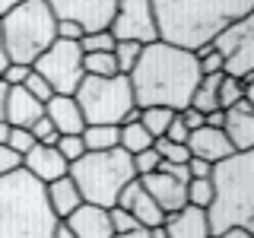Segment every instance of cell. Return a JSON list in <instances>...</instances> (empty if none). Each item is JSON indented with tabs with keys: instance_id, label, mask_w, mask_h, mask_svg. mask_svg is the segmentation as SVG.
<instances>
[{
	"instance_id": "obj_1",
	"label": "cell",
	"mask_w": 254,
	"mask_h": 238,
	"mask_svg": "<svg viewBox=\"0 0 254 238\" xmlns=\"http://www.w3.org/2000/svg\"><path fill=\"white\" fill-rule=\"evenodd\" d=\"M197 83H200L197 54L165 42L143 45L137 67L130 70V89H133L137 108L162 105V108L181 111L190 105Z\"/></svg>"
},
{
	"instance_id": "obj_2",
	"label": "cell",
	"mask_w": 254,
	"mask_h": 238,
	"mask_svg": "<svg viewBox=\"0 0 254 238\" xmlns=\"http://www.w3.org/2000/svg\"><path fill=\"white\" fill-rule=\"evenodd\" d=\"M248 13H254V0H153L159 42L194 54Z\"/></svg>"
},
{
	"instance_id": "obj_3",
	"label": "cell",
	"mask_w": 254,
	"mask_h": 238,
	"mask_svg": "<svg viewBox=\"0 0 254 238\" xmlns=\"http://www.w3.org/2000/svg\"><path fill=\"white\" fill-rule=\"evenodd\" d=\"M58 229L42 181L22 165L0 175V238H54Z\"/></svg>"
},
{
	"instance_id": "obj_4",
	"label": "cell",
	"mask_w": 254,
	"mask_h": 238,
	"mask_svg": "<svg viewBox=\"0 0 254 238\" xmlns=\"http://www.w3.org/2000/svg\"><path fill=\"white\" fill-rule=\"evenodd\" d=\"M213 197L206 219L210 232L219 235L226 229H248L254 232V149L232 153L229 159L213 165Z\"/></svg>"
},
{
	"instance_id": "obj_5",
	"label": "cell",
	"mask_w": 254,
	"mask_h": 238,
	"mask_svg": "<svg viewBox=\"0 0 254 238\" xmlns=\"http://www.w3.org/2000/svg\"><path fill=\"white\" fill-rule=\"evenodd\" d=\"M0 35L10 63L32 67L58 42V16L51 13L48 0H22L19 6L0 16Z\"/></svg>"
},
{
	"instance_id": "obj_6",
	"label": "cell",
	"mask_w": 254,
	"mask_h": 238,
	"mask_svg": "<svg viewBox=\"0 0 254 238\" xmlns=\"http://www.w3.org/2000/svg\"><path fill=\"white\" fill-rule=\"evenodd\" d=\"M70 178L76 181L83 203L111 210V206H118L121 190L130 181H137V169H133V156L118 146L108 153H86L83 159H76L70 165Z\"/></svg>"
},
{
	"instance_id": "obj_7",
	"label": "cell",
	"mask_w": 254,
	"mask_h": 238,
	"mask_svg": "<svg viewBox=\"0 0 254 238\" xmlns=\"http://www.w3.org/2000/svg\"><path fill=\"white\" fill-rule=\"evenodd\" d=\"M86 124H111L121 127L127 121H140V108L133 102L130 76H83V83L73 92Z\"/></svg>"
},
{
	"instance_id": "obj_8",
	"label": "cell",
	"mask_w": 254,
	"mask_h": 238,
	"mask_svg": "<svg viewBox=\"0 0 254 238\" xmlns=\"http://www.w3.org/2000/svg\"><path fill=\"white\" fill-rule=\"evenodd\" d=\"M42 79H48V86L54 89V95H73L76 86L83 83L86 70H83V48L79 42H64L58 38L48 51L32 63Z\"/></svg>"
},
{
	"instance_id": "obj_9",
	"label": "cell",
	"mask_w": 254,
	"mask_h": 238,
	"mask_svg": "<svg viewBox=\"0 0 254 238\" xmlns=\"http://www.w3.org/2000/svg\"><path fill=\"white\" fill-rule=\"evenodd\" d=\"M213 48L222 54V73L242 79L245 86L254 79V13L242 16L216 35Z\"/></svg>"
},
{
	"instance_id": "obj_10",
	"label": "cell",
	"mask_w": 254,
	"mask_h": 238,
	"mask_svg": "<svg viewBox=\"0 0 254 238\" xmlns=\"http://www.w3.org/2000/svg\"><path fill=\"white\" fill-rule=\"evenodd\" d=\"M108 32L118 42H140V45L159 42L153 0H118V10Z\"/></svg>"
},
{
	"instance_id": "obj_11",
	"label": "cell",
	"mask_w": 254,
	"mask_h": 238,
	"mask_svg": "<svg viewBox=\"0 0 254 238\" xmlns=\"http://www.w3.org/2000/svg\"><path fill=\"white\" fill-rule=\"evenodd\" d=\"M51 13L58 19H70L76 26H83V32H108L111 19H115L118 0H48Z\"/></svg>"
},
{
	"instance_id": "obj_12",
	"label": "cell",
	"mask_w": 254,
	"mask_h": 238,
	"mask_svg": "<svg viewBox=\"0 0 254 238\" xmlns=\"http://www.w3.org/2000/svg\"><path fill=\"white\" fill-rule=\"evenodd\" d=\"M118 206L130 213V216L137 219L143 229H159V226H165V213H162V206H159L153 197L146 194V187L140 184V178H137V181H130V184L121 190V197H118Z\"/></svg>"
},
{
	"instance_id": "obj_13",
	"label": "cell",
	"mask_w": 254,
	"mask_h": 238,
	"mask_svg": "<svg viewBox=\"0 0 254 238\" xmlns=\"http://www.w3.org/2000/svg\"><path fill=\"white\" fill-rule=\"evenodd\" d=\"M22 169H26L32 178H38L42 184H51V181L67 178V175H70V162L58 153V146L35 143V146L22 156Z\"/></svg>"
},
{
	"instance_id": "obj_14",
	"label": "cell",
	"mask_w": 254,
	"mask_h": 238,
	"mask_svg": "<svg viewBox=\"0 0 254 238\" xmlns=\"http://www.w3.org/2000/svg\"><path fill=\"white\" fill-rule=\"evenodd\" d=\"M67 232L73 238H115V229H111L108 210L95 203H83L64 219Z\"/></svg>"
},
{
	"instance_id": "obj_15",
	"label": "cell",
	"mask_w": 254,
	"mask_h": 238,
	"mask_svg": "<svg viewBox=\"0 0 254 238\" xmlns=\"http://www.w3.org/2000/svg\"><path fill=\"white\" fill-rule=\"evenodd\" d=\"M140 184L146 187V194L153 197L159 206H162L165 216H172V213H178V210H185V206H188V184L175 181L172 175H165V172L143 175Z\"/></svg>"
},
{
	"instance_id": "obj_16",
	"label": "cell",
	"mask_w": 254,
	"mask_h": 238,
	"mask_svg": "<svg viewBox=\"0 0 254 238\" xmlns=\"http://www.w3.org/2000/svg\"><path fill=\"white\" fill-rule=\"evenodd\" d=\"M222 133L229 137L235 153H248V149H254V105L248 99H242L238 105L226 108Z\"/></svg>"
},
{
	"instance_id": "obj_17",
	"label": "cell",
	"mask_w": 254,
	"mask_h": 238,
	"mask_svg": "<svg viewBox=\"0 0 254 238\" xmlns=\"http://www.w3.org/2000/svg\"><path fill=\"white\" fill-rule=\"evenodd\" d=\"M45 118L58 127L61 137H79L86 130V118L73 95H51L45 102Z\"/></svg>"
},
{
	"instance_id": "obj_18",
	"label": "cell",
	"mask_w": 254,
	"mask_h": 238,
	"mask_svg": "<svg viewBox=\"0 0 254 238\" xmlns=\"http://www.w3.org/2000/svg\"><path fill=\"white\" fill-rule=\"evenodd\" d=\"M188 149H190V156H194V159H203V162H213V165L235 153L226 133H222L219 127H206V124L197 127V130H190Z\"/></svg>"
},
{
	"instance_id": "obj_19",
	"label": "cell",
	"mask_w": 254,
	"mask_h": 238,
	"mask_svg": "<svg viewBox=\"0 0 254 238\" xmlns=\"http://www.w3.org/2000/svg\"><path fill=\"white\" fill-rule=\"evenodd\" d=\"M45 115V105L35 99L32 92H26V86H10V92H6V124L10 127H29L38 121V118Z\"/></svg>"
},
{
	"instance_id": "obj_20",
	"label": "cell",
	"mask_w": 254,
	"mask_h": 238,
	"mask_svg": "<svg viewBox=\"0 0 254 238\" xmlns=\"http://www.w3.org/2000/svg\"><path fill=\"white\" fill-rule=\"evenodd\" d=\"M162 229L169 238H213L206 210H197V206H185V210L165 216Z\"/></svg>"
},
{
	"instance_id": "obj_21",
	"label": "cell",
	"mask_w": 254,
	"mask_h": 238,
	"mask_svg": "<svg viewBox=\"0 0 254 238\" xmlns=\"http://www.w3.org/2000/svg\"><path fill=\"white\" fill-rule=\"evenodd\" d=\"M45 194H48V203H51V213L58 216L61 222L70 216V213L76 210V206H83V194H79L76 181L70 178H58L51 181V184H45Z\"/></svg>"
},
{
	"instance_id": "obj_22",
	"label": "cell",
	"mask_w": 254,
	"mask_h": 238,
	"mask_svg": "<svg viewBox=\"0 0 254 238\" xmlns=\"http://www.w3.org/2000/svg\"><path fill=\"white\" fill-rule=\"evenodd\" d=\"M79 137L86 143V153H108V149H118V143H121V127L86 124V130Z\"/></svg>"
},
{
	"instance_id": "obj_23",
	"label": "cell",
	"mask_w": 254,
	"mask_h": 238,
	"mask_svg": "<svg viewBox=\"0 0 254 238\" xmlns=\"http://www.w3.org/2000/svg\"><path fill=\"white\" fill-rule=\"evenodd\" d=\"M219 83H222V73L200 76V83H197L194 95H190V108L203 111V115L216 111V108H219Z\"/></svg>"
},
{
	"instance_id": "obj_24",
	"label": "cell",
	"mask_w": 254,
	"mask_h": 238,
	"mask_svg": "<svg viewBox=\"0 0 254 238\" xmlns=\"http://www.w3.org/2000/svg\"><path fill=\"white\" fill-rule=\"evenodd\" d=\"M153 143H156V140L149 137V130H146L140 121H127V124H121V143H118V146H121L124 153L137 156V153H143V149H149Z\"/></svg>"
},
{
	"instance_id": "obj_25",
	"label": "cell",
	"mask_w": 254,
	"mask_h": 238,
	"mask_svg": "<svg viewBox=\"0 0 254 238\" xmlns=\"http://www.w3.org/2000/svg\"><path fill=\"white\" fill-rule=\"evenodd\" d=\"M178 115V111H172V108H162V105H153V108H140V124L149 130V137L159 140V137H165V130H169V124H172V118Z\"/></svg>"
},
{
	"instance_id": "obj_26",
	"label": "cell",
	"mask_w": 254,
	"mask_h": 238,
	"mask_svg": "<svg viewBox=\"0 0 254 238\" xmlns=\"http://www.w3.org/2000/svg\"><path fill=\"white\" fill-rule=\"evenodd\" d=\"M83 70L86 76H118V60L115 51H95V54H83Z\"/></svg>"
},
{
	"instance_id": "obj_27",
	"label": "cell",
	"mask_w": 254,
	"mask_h": 238,
	"mask_svg": "<svg viewBox=\"0 0 254 238\" xmlns=\"http://www.w3.org/2000/svg\"><path fill=\"white\" fill-rule=\"evenodd\" d=\"M213 197H216V190H213V181L210 178H190L188 181V206L210 210Z\"/></svg>"
},
{
	"instance_id": "obj_28",
	"label": "cell",
	"mask_w": 254,
	"mask_h": 238,
	"mask_svg": "<svg viewBox=\"0 0 254 238\" xmlns=\"http://www.w3.org/2000/svg\"><path fill=\"white\" fill-rule=\"evenodd\" d=\"M140 54H143V45H140V42H118V45H115V60H118V73L130 76V70L137 67Z\"/></svg>"
},
{
	"instance_id": "obj_29",
	"label": "cell",
	"mask_w": 254,
	"mask_h": 238,
	"mask_svg": "<svg viewBox=\"0 0 254 238\" xmlns=\"http://www.w3.org/2000/svg\"><path fill=\"white\" fill-rule=\"evenodd\" d=\"M245 92H248V86H245L242 79H235V76H226V73H222V83H219V108L226 111V108L238 105V102L245 99Z\"/></svg>"
},
{
	"instance_id": "obj_30",
	"label": "cell",
	"mask_w": 254,
	"mask_h": 238,
	"mask_svg": "<svg viewBox=\"0 0 254 238\" xmlns=\"http://www.w3.org/2000/svg\"><path fill=\"white\" fill-rule=\"evenodd\" d=\"M153 146H156V153L162 156V162H181V165H188V162H190V149H188V143H172V140L159 137Z\"/></svg>"
},
{
	"instance_id": "obj_31",
	"label": "cell",
	"mask_w": 254,
	"mask_h": 238,
	"mask_svg": "<svg viewBox=\"0 0 254 238\" xmlns=\"http://www.w3.org/2000/svg\"><path fill=\"white\" fill-rule=\"evenodd\" d=\"M118 38L111 35V32H89V35L79 38V48H83V54H95V51H115Z\"/></svg>"
},
{
	"instance_id": "obj_32",
	"label": "cell",
	"mask_w": 254,
	"mask_h": 238,
	"mask_svg": "<svg viewBox=\"0 0 254 238\" xmlns=\"http://www.w3.org/2000/svg\"><path fill=\"white\" fill-rule=\"evenodd\" d=\"M197 63H200V76L222 73V54H219L213 45H206V48H200V51H197Z\"/></svg>"
},
{
	"instance_id": "obj_33",
	"label": "cell",
	"mask_w": 254,
	"mask_h": 238,
	"mask_svg": "<svg viewBox=\"0 0 254 238\" xmlns=\"http://www.w3.org/2000/svg\"><path fill=\"white\" fill-rule=\"evenodd\" d=\"M108 219H111V229H115V235H127V232H137V229H143L140 222L130 216V213L121 210V206H111V210H108Z\"/></svg>"
},
{
	"instance_id": "obj_34",
	"label": "cell",
	"mask_w": 254,
	"mask_h": 238,
	"mask_svg": "<svg viewBox=\"0 0 254 238\" xmlns=\"http://www.w3.org/2000/svg\"><path fill=\"white\" fill-rule=\"evenodd\" d=\"M29 133L35 137V143H45V146H58V140H61V133H58V127H54L48 118L42 115L35 124L29 127Z\"/></svg>"
},
{
	"instance_id": "obj_35",
	"label": "cell",
	"mask_w": 254,
	"mask_h": 238,
	"mask_svg": "<svg viewBox=\"0 0 254 238\" xmlns=\"http://www.w3.org/2000/svg\"><path fill=\"white\" fill-rule=\"evenodd\" d=\"M32 146H35V137H32L26 127H13V130H10V140H6V149H10V153H16V156L22 159V156H26Z\"/></svg>"
},
{
	"instance_id": "obj_36",
	"label": "cell",
	"mask_w": 254,
	"mask_h": 238,
	"mask_svg": "<svg viewBox=\"0 0 254 238\" xmlns=\"http://www.w3.org/2000/svg\"><path fill=\"white\" fill-rule=\"evenodd\" d=\"M159 162H162V156L156 153V146L143 149V153L133 156V169H137V178H143V175H153L159 169Z\"/></svg>"
},
{
	"instance_id": "obj_37",
	"label": "cell",
	"mask_w": 254,
	"mask_h": 238,
	"mask_svg": "<svg viewBox=\"0 0 254 238\" xmlns=\"http://www.w3.org/2000/svg\"><path fill=\"white\" fill-rule=\"evenodd\" d=\"M58 153L67 159L70 165H73L76 159L86 156V143H83V137H61V140H58Z\"/></svg>"
},
{
	"instance_id": "obj_38",
	"label": "cell",
	"mask_w": 254,
	"mask_h": 238,
	"mask_svg": "<svg viewBox=\"0 0 254 238\" xmlns=\"http://www.w3.org/2000/svg\"><path fill=\"white\" fill-rule=\"evenodd\" d=\"M22 86H26V92H32V95H35L38 102H42V105H45V102H48V99H51V95H54V89H51V86H48V79H42V76L35 73V70H32V73H29V79H26V83H22Z\"/></svg>"
},
{
	"instance_id": "obj_39",
	"label": "cell",
	"mask_w": 254,
	"mask_h": 238,
	"mask_svg": "<svg viewBox=\"0 0 254 238\" xmlns=\"http://www.w3.org/2000/svg\"><path fill=\"white\" fill-rule=\"evenodd\" d=\"M32 73V67H26V63H6V70L0 73V79H3L6 86H22L29 79Z\"/></svg>"
},
{
	"instance_id": "obj_40",
	"label": "cell",
	"mask_w": 254,
	"mask_h": 238,
	"mask_svg": "<svg viewBox=\"0 0 254 238\" xmlns=\"http://www.w3.org/2000/svg\"><path fill=\"white\" fill-rule=\"evenodd\" d=\"M83 35H86L83 26H76L70 19H58V38H64V42H79Z\"/></svg>"
},
{
	"instance_id": "obj_41",
	"label": "cell",
	"mask_w": 254,
	"mask_h": 238,
	"mask_svg": "<svg viewBox=\"0 0 254 238\" xmlns=\"http://www.w3.org/2000/svg\"><path fill=\"white\" fill-rule=\"evenodd\" d=\"M188 137H190V130L185 127L181 115H175L172 124H169V130H165V140H172V143H188Z\"/></svg>"
},
{
	"instance_id": "obj_42",
	"label": "cell",
	"mask_w": 254,
	"mask_h": 238,
	"mask_svg": "<svg viewBox=\"0 0 254 238\" xmlns=\"http://www.w3.org/2000/svg\"><path fill=\"white\" fill-rule=\"evenodd\" d=\"M156 172L172 175V178H175V181H181V184H188V181H190L188 165H181V162H159V169H156Z\"/></svg>"
},
{
	"instance_id": "obj_43",
	"label": "cell",
	"mask_w": 254,
	"mask_h": 238,
	"mask_svg": "<svg viewBox=\"0 0 254 238\" xmlns=\"http://www.w3.org/2000/svg\"><path fill=\"white\" fill-rule=\"evenodd\" d=\"M178 115H181V121H185V127H188V130H197V127H203L206 124V115H203V111H197V108H181L178 111Z\"/></svg>"
},
{
	"instance_id": "obj_44",
	"label": "cell",
	"mask_w": 254,
	"mask_h": 238,
	"mask_svg": "<svg viewBox=\"0 0 254 238\" xmlns=\"http://www.w3.org/2000/svg\"><path fill=\"white\" fill-rule=\"evenodd\" d=\"M188 172H190V178H213V162H203V159H194V156H190Z\"/></svg>"
},
{
	"instance_id": "obj_45",
	"label": "cell",
	"mask_w": 254,
	"mask_h": 238,
	"mask_svg": "<svg viewBox=\"0 0 254 238\" xmlns=\"http://www.w3.org/2000/svg\"><path fill=\"white\" fill-rule=\"evenodd\" d=\"M22 165V159L16 156V153H10L6 146H0V175H6V172H13V169H19Z\"/></svg>"
},
{
	"instance_id": "obj_46",
	"label": "cell",
	"mask_w": 254,
	"mask_h": 238,
	"mask_svg": "<svg viewBox=\"0 0 254 238\" xmlns=\"http://www.w3.org/2000/svg\"><path fill=\"white\" fill-rule=\"evenodd\" d=\"M222 124H226V111H222V108H216V111L206 115V127H219V130H222Z\"/></svg>"
},
{
	"instance_id": "obj_47",
	"label": "cell",
	"mask_w": 254,
	"mask_h": 238,
	"mask_svg": "<svg viewBox=\"0 0 254 238\" xmlns=\"http://www.w3.org/2000/svg\"><path fill=\"white\" fill-rule=\"evenodd\" d=\"M216 238H254V232H248V229H226V232H219Z\"/></svg>"
},
{
	"instance_id": "obj_48",
	"label": "cell",
	"mask_w": 254,
	"mask_h": 238,
	"mask_svg": "<svg viewBox=\"0 0 254 238\" xmlns=\"http://www.w3.org/2000/svg\"><path fill=\"white\" fill-rule=\"evenodd\" d=\"M6 92H10V86L3 83V79H0V121H6Z\"/></svg>"
},
{
	"instance_id": "obj_49",
	"label": "cell",
	"mask_w": 254,
	"mask_h": 238,
	"mask_svg": "<svg viewBox=\"0 0 254 238\" xmlns=\"http://www.w3.org/2000/svg\"><path fill=\"white\" fill-rule=\"evenodd\" d=\"M10 130H13L10 124H6V121H0V146H6V140H10Z\"/></svg>"
},
{
	"instance_id": "obj_50",
	"label": "cell",
	"mask_w": 254,
	"mask_h": 238,
	"mask_svg": "<svg viewBox=\"0 0 254 238\" xmlns=\"http://www.w3.org/2000/svg\"><path fill=\"white\" fill-rule=\"evenodd\" d=\"M6 63H10V58H6V48H3V35H0V73L6 70Z\"/></svg>"
},
{
	"instance_id": "obj_51",
	"label": "cell",
	"mask_w": 254,
	"mask_h": 238,
	"mask_svg": "<svg viewBox=\"0 0 254 238\" xmlns=\"http://www.w3.org/2000/svg\"><path fill=\"white\" fill-rule=\"evenodd\" d=\"M19 3H22V0H0V16H3V13H10L13 6H19Z\"/></svg>"
},
{
	"instance_id": "obj_52",
	"label": "cell",
	"mask_w": 254,
	"mask_h": 238,
	"mask_svg": "<svg viewBox=\"0 0 254 238\" xmlns=\"http://www.w3.org/2000/svg\"><path fill=\"white\" fill-rule=\"evenodd\" d=\"M115 238H149V229H137V232H127V235H115Z\"/></svg>"
},
{
	"instance_id": "obj_53",
	"label": "cell",
	"mask_w": 254,
	"mask_h": 238,
	"mask_svg": "<svg viewBox=\"0 0 254 238\" xmlns=\"http://www.w3.org/2000/svg\"><path fill=\"white\" fill-rule=\"evenodd\" d=\"M149 238H169V235H165V229L159 226V229H149Z\"/></svg>"
},
{
	"instance_id": "obj_54",
	"label": "cell",
	"mask_w": 254,
	"mask_h": 238,
	"mask_svg": "<svg viewBox=\"0 0 254 238\" xmlns=\"http://www.w3.org/2000/svg\"><path fill=\"white\" fill-rule=\"evenodd\" d=\"M54 238H73V235H70V232H67V226L61 222V229H58V235H54Z\"/></svg>"
},
{
	"instance_id": "obj_55",
	"label": "cell",
	"mask_w": 254,
	"mask_h": 238,
	"mask_svg": "<svg viewBox=\"0 0 254 238\" xmlns=\"http://www.w3.org/2000/svg\"><path fill=\"white\" fill-rule=\"evenodd\" d=\"M245 99H248L251 105H254V79H251V83H248V92H245Z\"/></svg>"
},
{
	"instance_id": "obj_56",
	"label": "cell",
	"mask_w": 254,
	"mask_h": 238,
	"mask_svg": "<svg viewBox=\"0 0 254 238\" xmlns=\"http://www.w3.org/2000/svg\"><path fill=\"white\" fill-rule=\"evenodd\" d=\"M213 238H216V235H213Z\"/></svg>"
}]
</instances>
